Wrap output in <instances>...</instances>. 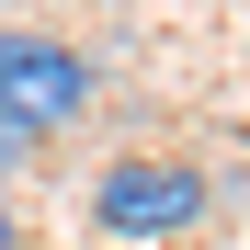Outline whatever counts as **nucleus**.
<instances>
[{"mask_svg":"<svg viewBox=\"0 0 250 250\" xmlns=\"http://www.w3.org/2000/svg\"><path fill=\"white\" fill-rule=\"evenodd\" d=\"M205 205H216V182H205L193 159H171V148H125V159L91 171V228L103 239H137V250L205 228Z\"/></svg>","mask_w":250,"mask_h":250,"instance_id":"nucleus-1","label":"nucleus"},{"mask_svg":"<svg viewBox=\"0 0 250 250\" xmlns=\"http://www.w3.org/2000/svg\"><path fill=\"white\" fill-rule=\"evenodd\" d=\"M91 103H103V80H91V57H80L68 34L0 23V114H12L34 148H57L68 125H91Z\"/></svg>","mask_w":250,"mask_h":250,"instance_id":"nucleus-2","label":"nucleus"},{"mask_svg":"<svg viewBox=\"0 0 250 250\" xmlns=\"http://www.w3.org/2000/svg\"><path fill=\"white\" fill-rule=\"evenodd\" d=\"M34 159H46V148H34V137H23V125H12V114H0V193H12V182L34 171Z\"/></svg>","mask_w":250,"mask_h":250,"instance_id":"nucleus-3","label":"nucleus"},{"mask_svg":"<svg viewBox=\"0 0 250 250\" xmlns=\"http://www.w3.org/2000/svg\"><path fill=\"white\" fill-rule=\"evenodd\" d=\"M0 250H23V216H12V193H0Z\"/></svg>","mask_w":250,"mask_h":250,"instance_id":"nucleus-4","label":"nucleus"}]
</instances>
